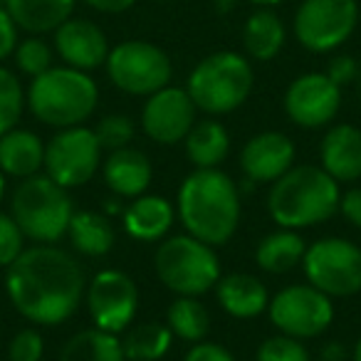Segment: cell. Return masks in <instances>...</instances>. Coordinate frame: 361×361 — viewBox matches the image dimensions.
Listing matches in <instances>:
<instances>
[{
  "label": "cell",
  "instance_id": "6da1fadb",
  "mask_svg": "<svg viewBox=\"0 0 361 361\" xmlns=\"http://www.w3.org/2000/svg\"><path fill=\"white\" fill-rule=\"evenodd\" d=\"M6 292L18 314L32 324L57 326L82 305L87 280L82 265L55 245H32L6 267Z\"/></svg>",
  "mask_w": 361,
  "mask_h": 361
},
{
  "label": "cell",
  "instance_id": "7a4b0ae2",
  "mask_svg": "<svg viewBox=\"0 0 361 361\" xmlns=\"http://www.w3.org/2000/svg\"><path fill=\"white\" fill-rule=\"evenodd\" d=\"M176 216L188 235L218 247L226 245L240 226V188L221 169H196L183 178Z\"/></svg>",
  "mask_w": 361,
  "mask_h": 361
},
{
  "label": "cell",
  "instance_id": "3957f363",
  "mask_svg": "<svg viewBox=\"0 0 361 361\" xmlns=\"http://www.w3.org/2000/svg\"><path fill=\"white\" fill-rule=\"evenodd\" d=\"M339 183L322 166L300 164L270 186L267 213L280 228L302 231L339 213Z\"/></svg>",
  "mask_w": 361,
  "mask_h": 361
},
{
  "label": "cell",
  "instance_id": "277c9868",
  "mask_svg": "<svg viewBox=\"0 0 361 361\" xmlns=\"http://www.w3.org/2000/svg\"><path fill=\"white\" fill-rule=\"evenodd\" d=\"M25 104L37 121L52 129L80 126L99 104V87L90 72L75 67H50L32 77L25 92Z\"/></svg>",
  "mask_w": 361,
  "mask_h": 361
},
{
  "label": "cell",
  "instance_id": "5b68a950",
  "mask_svg": "<svg viewBox=\"0 0 361 361\" xmlns=\"http://www.w3.org/2000/svg\"><path fill=\"white\" fill-rule=\"evenodd\" d=\"M11 216L20 226L25 240L37 245H55L67 235V228L75 216L67 188L50 178L47 173H37L23 178L11 198Z\"/></svg>",
  "mask_w": 361,
  "mask_h": 361
},
{
  "label": "cell",
  "instance_id": "8992f818",
  "mask_svg": "<svg viewBox=\"0 0 361 361\" xmlns=\"http://www.w3.org/2000/svg\"><path fill=\"white\" fill-rule=\"evenodd\" d=\"M252 85H255V72L247 57L233 50H221L203 57L193 67L186 82V92L201 111L221 116L245 104Z\"/></svg>",
  "mask_w": 361,
  "mask_h": 361
},
{
  "label": "cell",
  "instance_id": "52a82bcc",
  "mask_svg": "<svg viewBox=\"0 0 361 361\" xmlns=\"http://www.w3.org/2000/svg\"><path fill=\"white\" fill-rule=\"evenodd\" d=\"M156 277L178 297H201L221 280L216 247L193 235H173L156 247Z\"/></svg>",
  "mask_w": 361,
  "mask_h": 361
},
{
  "label": "cell",
  "instance_id": "ba28073f",
  "mask_svg": "<svg viewBox=\"0 0 361 361\" xmlns=\"http://www.w3.org/2000/svg\"><path fill=\"white\" fill-rule=\"evenodd\" d=\"M104 67L111 85L131 97H151L169 87L173 75L171 57L159 45L146 40H124L114 45Z\"/></svg>",
  "mask_w": 361,
  "mask_h": 361
},
{
  "label": "cell",
  "instance_id": "9c48e42d",
  "mask_svg": "<svg viewBox=\"0 0 361 361\" xmlns=\"http://www.w3.org/2000/svg\"><path fill=\"white\" fill-rule=\"evenodd\" d=\"M302 270L324 295L351 297L361 292V247L346 238H319L307 245Z\"/></svg>",
  "mask_w": 361,
  "mask_h": 361
},
{
  "label": "cell",
  "instance_id": "30bf717a",
  "mask_svg": "<svg viewBox=\"0 0 361 361\" xmlns=\"http://www.w3.org/2000/svg\"><path fill=\"white\" fill-rule=\"evenodd\" d=\"M359 25L356 0H302L292 20L295 40L314 55L334 52Z\"/></svg>",
  "mask_w": 361,
  "mask_h": 361
},
{
  "label": "cell",
  "instance_id": "8fae6325",
  "mask_svg": "<svg viewBox=\"0 0 361 361\" xmlns=\"http://www.w3.org/2000/svg\"><path fill=\"white\" fill-rule=\"evenodd\" d=\"M267 314L280 334L305 341L317 339L329 329L334 319V305L329 295L307 282V285H290L277 292L267 305Z\"/></svg>",
  "mask_w": 361,
  "mask_h": 361
},
{
  "label": "cell",
  "instance_id": "7c38bea8",
  "mask_svg": "<svg viewBox=\"0 0 361 361\" xmlns=\"http://www.w3.org/2000/svg\"><path fill=\"white\" fill-rule=\"evenodd\" d=\"M102 164V146L94 129L70 126L57 129L45 144V173L62 188H80L94 178Z\"/></svg>",
  "mask_w": 361,
  "mask_h": 361
},
{
  "label": "cell",
  "instance_id": "4fadbf2b",
  "mask_svg": "<svg viewBox=\"0 0 361 361\" xmlns=\"http://www.w3.org/2000/svg\"><path fill=\"white\" fill-rule=\"evenodd\" d=\"M85 302L97 329L121 334L129 329L139 310V287L126 272L102 270L87 285Z\"/></svg>",
  "mask_w": 361,
  "mask_h": 361
},
{
  "label": "cell",
  "instance_id": "5bb4252c",
  "mask_svg": "<svg viewBox=\"0 0 361 361\" xmlns=\"http://www.w3.org/2000/svg\"><path fill=\"white\" fill-rule=\"evenodd\" d=\"M196 116L198 106L191 94L180 87L169 85L146 97V104L141 109V129L156 144L173 146L186 139L198 121Z\"/></svg>",
  "mask_w": 361,
  "mask_h": 361
},
{
  "label": "cell",
  "instance_id": "9a60e30c",
  "mask_svg": "<svg viewBox=\"0 0 361 361\" xmlns=\"http://www.w3.org/2000/svg\"><path fill=\"white\" fill-rule=\"evenodd\" d=\"M341 106V87L324 72H307L290 82L285 92V114L300 129H322L331 124Z\"/></svg>",
  "mask_w": 361,
  "mask_h": 361
},
{
  "label": "cell",
  "instance_id": "2e32d148",
  "mask_svg": "<svg viewBox=\"0 0 361 361\" xmlns=\"http://www.w3.org/2000/svg\"><path fill=\"white\" fill-rule=\"evenodd\" d=\"M55 52L67 67L92 72L102 67L109 57V40L97 23L87 18H70L55 32Z\"/></svg>",
  "mask_w": 361,
  "mask_h": 361
},
{
  "label": "cell",
  "instance_id": "e0dca14e",
  "mask_svg": "<svg viewBox=\"0 0 361 361\" xmlns=\"http://www.w3.org/2000/svg\"><path fill=\"white\" fill-rule=\"evenodd\" d=\"M295 166V144L282 131H260L240 151L247 183H275Z\"/></svg>",
  "mask_w": 361,
  "mask_h": 361
},
{
  "label": "cell",
  "instance_id": "ac0fdd59",
  "mask_svg": "<svg viewBox=\"0 0 361 361\" xmlns=\"http://www.w3.org/2000/svg\"><path fill=\"white\" fill-rule=\"evenodd\" d=\"M319 164L336 183H354L361 178V129L354 124H336L324 134L319 146Z\"/></svg>",
  "mask_w": 361,
  "mask_h": 361
},
{
  "label": "cell",
  "instance_id": "d6986e66",
  "mask_svg": "<svg viewBox=\"0 0 361 361\" xmlns=\"http://www.w3.org/2000/svg\"><path fill=\"white\" fill-rule=\"evenodd\" d=\"M102 176L116 198H139L151 186L154 169L144 151L124 146V149L109 151L106 161L102 164Z\"/></svg>",
  "mask_w": 361,
  "mask_h": 361
},
{
  "label": "cell",
  "instance_id": "ffe728a7",
  "mask_svg": "<svg viewBox=\"0 0 361 361\" xmlns=\"http://www.w3.org/2000/svg\"><path fill=\"white\" fill-rule=\"evenodd\" d=\"M176 221V208L171 201L161 196H139L131 198V203L121 213V226L126 235L141 243H156L169 235L171 226Z\"/></svg>",
  "mask_w": 361,
  "mask_h": 361
},
{
  "label": "cell",
  "instance_id": "44dd1931",
  "mask_svg": "<svg viewBox=\"0 0 361 361\" xmlns=\"http://www.w3.org/2000/svg\"><path fill=\"white\" fill-rule=\"evenodd\" d=\"M216 297L218 305L235 319H255L262 312H267V305H270L267 287L247 272L221 275L216 285Z\"/></svg>",
  "mask_w": 361,
  "mask_h": 361
},
{
  "label": "cell",
  "instance_id": "7402d4cb",
  "mask_svg": "<svg viewBox=\"0 0 361 361\" xmlns=\"http://www.w3.org/2000/svg\"><path fill=\"white\" fill-rule=\"evenodd\" d=\"M45 169V144L35 131L11 129L0 136V171L13 178H30Z\"/></svg>",
  "mask_w": 361,
  "mask_h": 361
},
{
  "label": "cell",
  "instance_id": "603a6c76",
  "mask_svg": "<svg viewBox=\"0 0 361 361\" xmlns=\"http://www.w3.org/2000/svg\"><path fill=\"white\" fill-rule=\"evenodd\" d=\"M77 0H6L16 25L27 35L55 32L75 13Z\"/></svg>",
  "mask_w": 361,
  "mask_h": 361
},
{
  "label": "cell",
  "instance_id": "cb8c5ba5",
  "mask_svg": "<svg viewBox=\"0 0 361 361\" xmlns=\"http://www.w3.org/2000/svg\"><path fill=\"white\" fill-rule=\"evenodd\" d=\"M285 23L272 8H257L243 25V47L257 62L275 60L285 47Z\"/></svg>",
  "mask_w": 361,
  "mask_h": 361
},
{
  "label": "cell",
  "instance_id": "d4e9b609",
  "mask_svg": "<svg viewBox=\"0 0 361 361\" xmlns=\"http://www.w3.org/2000/svg\"><path fill=\"white\" fill-rule=\"evenodd\" d=\"M183 144H186L188 161L196 169H218L231 154V134L216 119L196 121Z\"/></svg>",
  "mask_w": 361,
  "mask_h": 361
},
{
  "label": "cell",
  "instance_id": "484cf974",
  "mask_svg": "<svg viewBox=\"0 0 361 361\" xmlns=\"http://www.w3.org/2000/svg\"><path fill=\"white\" fill-rule=\"evenodd\" d=\"M307 250V243L302 240L300 231L280 228V231L265 235L255 247V262L260 270L270 275H285L292 272L302 262Z\"/></svg>",
  "mask_w": 361,
  "mask_h": 361
},
{
  "label": "cell",
  "instance_id": "4316f807",
  "mask_svg": "<svg viewBox=\"0 0 361 361\" xmlns=\"http://www.w3.org/2000/svg\"><path fill=\"white\" fill-rule=\"evenodd\" d=\"M67 238H70L72 247L85 257H104L116 243V233L109 216H102L97 211H75L70 228H67Z\"/></svg>",
  "mask_w": 361,
  "mask_h": 361
},
{
  "label": "cell",
  "instance_id": "83f0119b",
  "mask_svg": "<svg viewBox=\"0 0 361 361\" xmlns=\"http://www.w3.org/2000/svg\"><path fill=\"white\" fill-rule=\"evenodd\" d=\"M60 361H126L119 334H109L97 326L82 329L67 339Z\"/></svg>",
  "mask_w": 361,
  "mask_h": 361
},
{
  "label": "cell",
  "instance_id": "f1b7e54d",
  "mask_svg": "<svg viewBox=\"0 0 361 361\" xmlns=\"http://www.w3.org/2000/svg\"><path fill=\"white\" fill-rule=\"evenodd\" d=\"M171 344H173V331L169 329V324L159 322H141L126 329L121 339L126 361H159L169 354Z\"/></svg>",
  "mask_w": 361,
  "mask_h": 361
},
{
  "label": "cell",
  "instance_id": "f546056e",
  "mask_svg": "<svg viewBox=\"0 0 361 361\" xmlns=\"http://www.w3.org/2000/svg\"><path fill=\"white\" fill-rule=\"evenodd\" d=\"M166 324L183 341H203L211 331V314L198 297H176L166 312Z\"/></svg>",
  "mask_w": 361,
  "mask_h": 361
},
{
  "label": "cell",
  "instance_id": "4dcf8cb0",
  "mask_svg": "<svg viewBox=\"0 0 361 361\" xmlns=\"http://www.w3.org/2000/svg\"><path fill=\"white\" fill-rule=\"evenodd\" d=\"M25 106V92L16 72L0 67V136L16 129Z\"/></svg>",
  "mask_w": 361,
  "mask_h": 361
},
{
  "label": "cell",
  "instance_id": "1f68e13d",
  "mask_svg": "<svg viewBox=\"0 0 361 361\" xmlns=\"http://www.w3.org/2000/svg\"><path fill=\"white\" fill-rule=\"evenodd\" d=\"M52 47L45 40H40L37 35L27 37V40L18 42L16 52H13V60H16L18 72L27 77H37L42 72H47L52 67Z\"/></svg>",
  "mask_w": 361,
  "mask_h": 361
},
{
  "label": "cell",
  "instance_id": "d6a6232c",
  "mask_svg": "<svg viewBox=\"0 0 361 361\" xmlns=\"http://www.w3.org/2000/svg\"><path fill=\"white\" fill-rule=\"evenodd\" d=\"M97 141H99L102 151H116L131 144L136 134V126L129 116L124 114H106L104 119H99V124L94 126Z\"/></svg>",
  "mask_w": 361,
  "mask_h": 361
},
{
  "label": "cell",
  "instance_id": "836d02e7",
  "mask_svg": "<svg viewBox=\"0 0 361 361\" xmlns=\"http://www.w3.org/2000/svg\"><path fill=\"white\" fill-rule=\"evenodd\" d=\"M255 361H312L310 349L302 344V339L287 334L270 336L260 344Z\"/></svg>",
  "mask_w": 361,
  "mask_h": 361
},
{
  "label": "cell",
  "instance_id": "e575fe53",
  "mask_svg": "<svg viewBox=\"0 0 361 361\" xmlns=\"http://www.w3.org/2000/svg\"><path fill=\"white\" fill-rule=\"evenodd\" d=\"M25 250V235L11 213H0V267H8Z\"/></svg>",
  "mask_w": 361,
  "mask_h": 361
},
{
  "label": "cell",
  "instance_id": "d590c367",
  "mask_svg": "<svg viewBox=\"0 0 361 361\" xmlns=\"http://www.w3.org/2000/svg\"><path fill=\"white\" fill-rule=\"evenodd\" d=\"M45 354V339L37 329H23L13 336L8 346V359L11 361H40Z\"/></svg>",
  "mask_w": 361,
  "mask_h": 361
},
{
  "label": "cell",
  "instance_id": "8d00e7d4",
  "mask_svg": "<svg viewBox=\"0 0 361 361\" xmlns=\"http://www.w3.org/2000/svg\"><path fill=\"white\" fill-rule=\"evenodd\" d=\"M324 75L329 77L336 87H346V85H351V82H356V75H359V62H356L351 55H336L329 60Z\"/></svg>",
  "mask_w": 361,
  "mask_h": 361
},
{
  "label": "cell",
  "instance_id": "74e56055",
  "mask_svg": "<svg viewBox=\"0 0 361 361\" xmlns=\"http://www.w3.org/2000/svg\"><path fill=\"white\" fill-rule=\"evenodd\" d=\"M18 30L20 27L16 25V20H13V16L8 13L6 6H0V62L8 60V57H13V52H16L18 47Z\"/></svg>",
  "mask_w": 361,
  "mask_h": 361
},
{
  "label": "cell",
  "instance_id": "f35d334b",
  "mask_svg": "<svg viewBox=\"0 0 361 361\" xmlns=\"http://www.w3.org/2000/svg\"><path fill=\"white\" fill-rule=\"evenodd\" d=\"M183 361H235V356H233L226 346L203 339V341H196V344L186 351Z\"/></svg>",
  "mask_w": 361,
  "mask_h": 361
},
{
  "label": "cell",
  "instance_id": "ab89813d",
  "mask_svg": "<svg viewBox=\"0 0 361 361\" xmlns=\"http://www.w3.org/2000/svg\"><path fill=\"white\" fill-rule=\"evenodd\" d=\"M339 211L346 218V223H351V226L361 231V186H354L346 193H341Z\"/></svg>",
  "mask_w": 361,
  "mask_h": 361
},
{
  "label": "cell",
  "instance_id": "60d3db41",
  "mask_svg": "<svg viewBox=\"0 0 361 361\" xmlns=\"http://www.w3.org/2000/svg\"><path fill=\"white\" fill-rule=\"evenodd\" d=\"M85 6H90L92 11L97 13H106V16H119V13H126L136 0H82Z\"/></svg>",
  "mask_w": 361,
  "mask_h": 361
},
{
  "label": "cell",
  "instance_id": "b9f144b4",
  "mask_svg": "<svg viewBox=\"0 0 361 361\" xmlns=\"http://www.w3.org/2000/svg\"><path fill=\"white\" fill-rule=\"evenodd\" d=\"M346 359H349V351L341 344H336V341H331V344H326L322 349V361H346Z\"/></svg>",
  "mask_w": 361,
  "mask_h": 361
},
{
  "label": "cell",
  "instance_id": "7bdbcfd3",
  "mask_svg": "<svg viewBox=\"0 0 361 361\" xmlns=\"http://www.w3.org/2000/svg\"><path fill=\"white\" fill-rule=\"evenodd\" d=\"M213 8H216L218 16H231L238 8V0H213Z\"/></svg>",
  "mask_w": 361,
  "mask_h": 361
},
{
  "label": "cell",
  "instance_id": "ee69618b",
  "mask_svg": "<svg viewBox=\"0 0 361 361\" xmlns=\"http://www.w3.org/2000/svg\"><path fill=\"white\" fill-rule=\"evenodd\" d=\"M250 3L257 8H275V6H280V3H285V0H250Z\"/></svg>",
  "mask_w": 361,
  "mask_h": 361
},
{
  "label": "cell",
  "instance_id": "f6af8a7d",
  "mask_svg": "<svg viewBox=\"0 0 361 361\" xmlns=\"http://www.w3.org/2000/svg\"><path fill=\"white\" fill-rule=\"evenodd\" d=\"M104 211L106 213H119V216H121V213H124V208H119V201H106Z\"/></svg>",
  "mask_w": 361,
  "mask_h": 361
},
{
  "label": "cell",
  "instance_id": "bcb514c9",
  "mask_svg": "<svg viewBox=\"0 0 361 361\" xmlns=\"http://www.w3.org/2000/svg\"><path fill=\"white\" fill-rule=\"evenodd\" d=\"M351 361H361V336L356 339L354 349H351Z\"/></svg>",
  "mask_w": 361,
  "mask_h": 361
},
{
  "label": "cell",
  "instance_id": "7dc6e473",
  "mask_svg": "<svg viewBox=\"0 0 361 361\" xmlns=\"http://www.w3.org/2000/svg\"><path fill=\"white\" fill-rule=\"evenodd\" d=\"M6 188H8L6 173H3V171H0V203H3V198H6Z\"/></svg>",
  "mask_w": 361,
  "mask_h": 361
},
{
  "label": "cell",
  "instance_id": "c3c4849f",
  "mask_svg": "<svg viewBox=\"0 0 361 361\" xmlns=\"http://www.w3.org/2000/svg\"><path fill=\"white\" fill-rule=\"evenodd\" d=\"M356 82H359V92H361V62H359V75H356Z\"/></svg>",
  "mask_w": 361,
  "mask_h": 361
},
{
  "label": "cell",
  "instance_id": "681fc988",
  "mask_svg": "<svg viewBox=\"0 0 361 361\" xmlns=\"http://www.w3.org/2000/svg\"><path fill=\"white\" fill-rule=\"evenodd\" d=\"M0 6H6V0H0Z\"/></svg>",
  "mask_w": 361,
  "mask_h": 361
},
{
  "label": "cell",
  "instance_id": "f907efd6",
  "mask_svg": "<svg viewBox=\"0 0 361 361\" xmlns=\"http://www.w3.org/2000/svg\"><path fill=\"white\" fill-rule=\"evenodd\" d=\"M156 3H159V0H156Z\"/></svg>",
  "mask_w": 361,
  "mask_h": 361
}]
</instances>
